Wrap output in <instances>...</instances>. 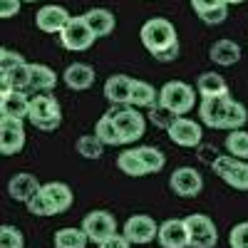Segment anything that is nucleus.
<instances>
[{
  "mask_svg": "<svg viewBox=\"0 0 248 248\" xmlns=\"http://www.w3.org/2000/svg\"><path fill=\"white\" fill-rule=\"evenodd\" d=\"M139 37H141V45L147 47L152 55L159 52V50L171 47L174 43H179V40H176V28L169 23L167 17H152V20H147V23L141 25Z\"/></svg>",
  "mask_w": 248,
  "mask_h": 248,
  "instance_id": "obj_3",
  "label": "nucleus"
},
{
  "mask_svg": "<svg viewBox=\"0 0 248 248\" xmlns=\"http://www.w3.org/2000/svg\"><path fill=\"white\" fill-rule=\"evenodd\" d=\"M229 5H238V3H246V0H226Z\"/></svg>",
  "mask_w": 248,
  "mask_h": 248,
  "instance_id": "obj_43",
  "label": "nucleus"
},
{
  "mask_svg": "<svg viewBox=\"0 0 248 248\" xmlns=\"http://www.w3.org/2000/svg\"><path fill=\"white\" fill-rule=\"evenodd\" d=\"M57 85V75L47 65H30V87L35 92H50Z\"/></svg>",
  "mask_w": 248,
  "mask_h": 248,
  "instance_id": "obj_27",
  "label": "nucleus"
},
{
  "mask_svg": "<svg viewBox=\"0 0 248 248\" xmlns=\"http://www.w3.org/2000/svg\"><path fill=\"white\" fill-rule=\"evenodd\" d=\"M82 229H85V233L92 243L99 246L105 238L117 233V221L109 211H90L85 218H82Z\"/></svg>",
  "mask_w": 248,
  "mask_h": 248,
  "instance_id": "obj_9",
  "label": "nucleus"
},
{
  "mask_svg": "<svg viewBox=\"0 0 248 248\" xmlns=\"http://www.w3.org/2000/svg\"><path fill=\"white\" fill-rule=\"evenodd\" d=\"M77 152H79V156H85V159H99L102 152H105V144L99 141L97 134H87V137L77 139Z\"/></svg>",
  "mask_w": 248,
  "mask_h": 248,
  "instance_id": "obj_32",
  "label": "nucleus"
},
{
  "mask_svg": "<svg viewBox=\"0 0 248 248\" xmlns=\"http://www.w3.org/2000/svg\"><path fill=\"white\" fill-rule=\"evenodd\" d=\"M0 248H25V238L15 226H3L0 229Z\"/></svg>",
  "mask_w": 248,
  "mask_h": 248,
  "instance_id": "obj_35",
  "label": "nucleus"
},
{
  "mask_svg": "<svg viewBox=\"0 0 248 248\" xmlns=\"http://www.w3.org/2000/svg\"><path fill=\"white\" fill-rule=\"evenodd\" d=\"M124 236H127L132 243L137 246H144V243H152L156 236H159V226L152 216L147 214H134L127 218V223H124Z\"/></svg>",
  "mask_w": 248,
  "mask_h": 248,
  "instance_id": "obj_10",
  "label": "nucleus"
},
{
  "mask_svg": "<svg viewBox=\"0 0 248 248\" xmlns=\"http://www.w3.org/2000/svg\"><path fill=\"white\" fill-rule=\"evenodd\" d=\"M43 194L52 206V214H65L70 206H72V189L67 184H60V181H50L43 186Z\"/></svg>",
  "mask_w": 248,
  "mask_h": 248,
  "instance_id": "obj_20",
  "label": "nucleus"
},
{
  "mask_svg": "<svg viewBox=\"0 0 248 248\" xmlns=\"http://www.w3.org/2000/svg\"><path fill=\"white\" fill-rule=\"evenodd\" d=\"M226 152L236 159H248V132L243 129H233L226 137Z\"/></svg>",
  "mask_w": 248,
  "mask_h": 248,
  "instance_id": "obj_31",
  "label": "nucleus"
},
{
  "mask_svg": "<svg viewBox=\"0 0 248 248\" xmlns=\"http://www.w3.org/2000/svg\"><path fill=\"white\" fill-rule=\"evenodd\" d=\"M43 186H40V181L32 176V174H25V171H20V174H15L13 179H10V184H8V194L15 199V201H23V203H28Z\"/></svg>",
  "mask_w": 248,
  "mask_h": 248,
  "instance_id": "obj_17",
  "label": "nucleus"
},
{
  "mask_svg": "<svg viewBox=\"0 0 248 248\" xmlns=\"http://www.w3.org/2000/svg\"><path fill=\"white\" fill-rule=\"evenodd\" d=\"M211 169L218 179H223L231 189L248 191V161L236 159L231 154H218L211 164Z\"/></svg>",
  "mask_w": 248,
  "mask_h": 248,
  "instance_id": "obj_5",
  "label": "nucleus"
},
{
  "mask_svg": "<svg viewBox=\"0 0 248 248\" xmlns=\"http://www.w3.org/2000/svg\"><path fill=\"white\" fill-rule=\"evenodd\" d=\"M23 147H25V127H23V119L3 117V119H0V152H3L5 156H13V154H17Z\"/></svg>",
  "mask_w": 248,
  "mask_h": 248,
  "instance_id": "obj_11",
  "label": "nucleus"
},
{
  "mask_svg": "<svg viewBox=\"0 0 248 248\" xmlns=\"http://www.w3.org/2000/svg\"><path fill=\"white\" fill-rule=\"evenodd\" d=\"M114 127L122 137V144H132L144 137L147 132V117H141V112L132 105H114L112 109Z\"/></svg>",
  "mask_w": 248,
  "mask_h": 248,
  "instance_id": "obj_4",
  "label": "nucleus"
},
{
  "mask_svg": "<svg viewBox=\"0 0 248 248\" xmlns=\"http://www.w3.org/2000/svg\"><path fill=\"white\" fill-rule=\"evenodd\" d=\"M87 243L85 229H60L55 233V248H87Z\"/></svg>",
  "mask_w": 248,
  "mask_h": 248,
  "instance_id": "obj_29",
  "label": "nucleus"
},
{
  "mask_svg": "<svg viewBox=\"0 0 248 248\" xmlns=\"http://www.w3.org/2000/svg\"><path fill=\"white\" fill-rule=\"evenodd\" d=\"M0 114L10 119H25L30 114V97L25 92H0Z\"/></svg>",
  "mask_w": 248,
  "mask_h": 248,
  "instance_id": "obj_16",
  "label": "nucleus"
},
{
  "mask_svg": "<svg viewBox=\"0 0 248 248\" xmlns=\"http://www.w3.org/2000/svg\"><path fill=\"white\" fill-rule=\"evenodd\" d=\"M169 139L174 144H179V147H186V149H191V147H201V139H203V132L199 127V122L194 119H184L179 117L171 127L167 129Z\"/></svg>",
  "mask_w": 248,
  "mask_h": 248,
  "instance_id": "obj_13",
  "label": "nucleus"
},
{
  "mask_svg": "<svg viewBox=\"0 0 248 248\" xmlns=\"http://www.w3.org/2000/svg\"><path fill=\"white\" fill-rule=\"evenodd\" d=\"M99 248H132V241L124 233H112L109 238H105L99 243Z\"/></svg>",
  "mask_w": 248,
  "mask_h": 248,
  "instance_id": "obj_39",
  "label": "nucleus"
},
{
  "mask_svg": "<svg viewBox=\"0 0 248 248\" xmlns=\"http://www.w3.org/2000/svg\"><path fill=\"white\" fill-rule=\"evenodd\" d=\"M159 102L184 117L186 112H191L196 107V92L186 82H167L159 92Z\"/></svg>",
  "mask_w": 248,
  "mask_h": 248,
  "instance_id": "obj_7",
  "label": "nucleus"
},
{
  "mask_svg": "<svg viewBox=\"0 0 248 248\" xmlns=\"http://www.w3.org/2000/svg\"><path fill=\"white\" fill-rule=\"evenodd\" d=\"M169 186L176 196H184V199H191V196H199L201 189H203V179L201 174L194 169V167H179L171 179H169Z\"/></svg>",
  "mask_w": 248,
  "mask_h": 248,
  "instance_id": "obj_12",
  "label": "nucleus"
},
{
  "mask_svg": "<svg viewBox=\"0 0 248 248\" xmlns=\"http://www.w3.org/2000/svg\"><path fill=\"white\" fill-rule=\"evenodd\" d=\"M179 117H181V114H176L174 109H169L167 105H161V102H159V105L149 107V117H147V119L154 124L156 129H169Z\"/></svg>",
  "mask_w": 248,
  "mask_h": 248,
  "instance_id": "obj_30",
  "label": "nucleus"
},
{
  "mask_svg": "<svg viewBox=\"0 0 248 248\" xmlns=\"http://www.w3.org/2000/svg\"><path fill=\"white\" fill-rule=\"evenodd\" d=\"M199 94L201 97H221V94H229V85L218 72H203L196 82Z\"/></svg>",
  "mask_w": 248,
  "mask_h": 248,
  "instance_id": "obj_24",
  "label": "nucleus"
},
{
  "mask_svg": "<svg viewBox=\"0 0 248 248\" xmlns=\"http://www.w3.org/2000/svg\"><path fill=\"white\" fill-rule=\"evenodd\" d=\"M139 156L144 161V167H147V174H159L164 169V164H167V159L156 147H139Z\"/></svg>",
  "mask_w": 248,
  "mask_h": 248,
  "instance_id": "obj_33",
  "label": "nucleus"
},
{
  "mask_svg": "<svg viewBox=\"0 0 248 248\" xmlns=\"http://www.w3.org/2000/svg\"><path fill=\"white\" fill-rule=\"evenodd\" d=\"M199 117L203 119L206 127L211 129H241L248 122V109L241 102L231 99L229 94L221 97H203L199 105Z\"/></svg>",
  "mask_w": 248,
  "mask_h": 248,
  "instance_id": "obj_1",
  "label": "nucleus"
},
{
  "mask_svg": "<svg viewBox=\"0 0 248 248\" xmlns=\"http://www.w3.org/2000/svg\"><path fill=\"white\" fill-rule=\"evenodd\" d=\"M156 90L149 85V82H141V79H134L132 85V94H129V105L137 107V109H144V107H154L156 105Z\"/></svg>",
  "mask_w": 248,
  "mask_h": 248,
  "instance_id": "obj_25",
  "label": "nucleus"
},
{
  "mask_svg": "<svg viewBox=\"0 0 248 248\" xmlns=\"http://www.w3.org/2000/svg\"><path fill=\"white\" fill-rule=\"evenodd\" d=\"M3 75V79H0V92H28V90H32L30 87V65H20V67H15V70H10V72H0Z\"/></svg>",
  "mask_w": 248,
  "mask_h": 248,
  "instance_id": "obj_23",
  "label": "nucleus"
},
{
  "mask_svg": "<svg viewBox=\"0 0 248 248\" xmlns=\"http://www.w3.org/2000/svg\"><path fill=\"white\" fill-rule=\"evenodd\" d=\"M94 134L99 137V141L105 144V147H117V144H122V137H119V132H117V127H114L112 112H107V114L99 117V122L94 124Z\"/></svg>",
  "mask_w": 248,
  "mask_h": 248,
  "instance_id": "obj_28",
  "label": "nucleus"
},
{
  "mask_svg": "<svg viewBox=\"0 0 248 248\" xmlns=\"http://www.w3.org/2000/svg\"><path fill=\"white\" fill-rule=\"evenodd\" d=\"M117 167L122 174L127 176H147V167H144V161L139 156V149H127L117 156Z\"/></svg>",
  "mask_w": 248,
  "mask_h": 248,
  "instance_id": "obj_26",
  "label": "nucleus"
},
{
  "mask_svg": "<svg viewBox=\"0 0 248 248\" xmlns=\"http://www.w3.org/2000/svg\"><path fill=\"white\" fill-rule=\"evenodd\" d=\"M25 3H35V0H25Z\"/></svg>",
  "mask_w": 248,
  "mask_h": 248,
  "instance_id": "obj_44",
  "label": "nucleus"
},
{
  "mask_svg": "<svg viewBox=\"0 0 248 248\" xmlns=\"http://www.w3.org/2000/svg\"><path fill=\"white\" fill-rule=\"evenodd\" d=\"M62 79H65V85L75 92H82V90H90L94 85V70L90 65H85V62H75V65H70L65 70V75H62Z\"/></svg>",
  "mask_w": 248,
  "mask_h": 248,
  "instance_id": "obj_19",
  "label": "nucleus"
},
{
  "mask_svg": "<svg viewBox=\"0 0 248 248\" xmlns=\"http://www.w3.org/2000/svg\"><path fill=\"white\" fill-rule=\"evenodd\" d=\"M20 65H25V57L20 52H13V50H3L0 52V72H10Z\"/></svg>",
  "mask_w": 248,
  "mask_h": 248,
  "instance_id": "obj_38",
  "label": "nucleus"
},
{
  "mask_svg": "<svg viewBox=\"0 0 248 248\" xmlns=\"http://www.w3.org/2000/svg\"><path fill=\"white\" fill-rule=\"evenodd\" d=\"M134 77L129 75H112L105 85V97L112 105H129V94H132Z\"/></svg>",
  "mask_w": 248,
  "mask_h": 248,
  "instance_id": "obj_18",
  "label": "nucleus"
},
{
  "mask_svg": "<svg viewBox=\"0 0 248 248\" xmlns=\"http://www.w3.org/2000/svg\"><path fill=\"white\" fill-rule=\"evenodd\" d=\"M85 20H87V25L92 28V32L97 37H107L112 35L114 25H117V20H114V13L107 10V8H92L85 13Z\"/></svg>",
  "mask_w": 248,
  "mask_h": 248,
  "instance_id": "obj_22",
  "label": "nucleus"
},
{
  "mask_svg": "<svg viewBox=\"0 0 248 248\" xmlns=\"http://www.w3.org/2000/svg\"><path fill=\"white\" fill-rule=\"evenodd\" d=\"M186 229H189V248H214L218 241L216 223L206 214H191L186 216Z\"/></svg>",
  "mask_w": 248,
  "mask_h": 248,
  "instance_id": "obj_8",
  "label": "nucleus"
},
{
  "mask_svg": "<svg viewBox=\"0 0 248 248\" xmlns=\"http://www.w3.org/2000/svg\"><path fill=\"white\" fill-rule=\"evenodd\" d=\"M28 119L35 124L40 132H52L60 127L62 122V109L57 105V99L50 92H35L30 97V114Z\"/></svg>",
  "mask_w": 248,
  "mask_h": 248,
  "instance_id": "obj_2",
  "label": "nucleus"
},
{
  "mask_svg": "<svg viewBox=\"0 0 248 248\" xmlns=\"http://www.w3.org/2000/svg\"><path fill=\"white\" fill-rule=\"evenodd\" d=\"M94 40H97V35H94L92 28L87 25L85 15L70 17V23L65 25V30L60 32V43H62V47L70 50V52H85V50H90Z\"/></svg>",
  "mask_w": 248,
  "mask_h": 248,
  "instance_id": "obj_6",
  "label": "nucleus"
},
{
  "mask_svg": "<svg viewBox=\"0 0 248 248\" xmlns=\"http://www.w3.org/2000/svg\"><path fill=\"white\" fill-rule=\"evenodd\" d=\"M28 211L32 214V216H40V218H45V216H55L52 214V206H50V201L45 199V194H43V189H40L28 203Z\"/></svg>",
  "mask_w": 248,
  "mask_h": 248,
  "instance_id": "obj_34",
  "label": "nucleus"
},
{
  "mask_svg": "<svg viewBox=\"0 0 248 248\" xmlns=\"http://www.w3.org/2000/svg\"><path fill=\"white\" fill-rule=\"evenodd\" d=\"M154 60H159V62H174V60H179V43H174V45L167 47V50L154 52Z\"/></svg>",
  "mask_w": 248,
  "mask_h": 248,
  "instance_id": "obj_41",
  "label": "nucleus"
},
{
  "mask_svg": "<svg viewBox=\"0 0 248 248\" xmlns=\"http://www.w3.org/2000/svg\"><path fill=\"white\" fill-rule=\"evenodd\" d=\"M223 3H226V0H191V8L196 10V15H201V13L211 10L216 5H223Z\"/></svg>",
  "mask_w": 248,
  "mask_h": 248,
  "instance_id": "obj_42",
  "label": "nucleus"
},
{
  "mask_svg": "<svg viewBox=\"0 0 248 248\" xmlns=\"http://www.w3.org/2000/svg\"><path fill=\"white\" fill-rule=\"evenodd\" d=\"M206 25H221L226 17H229V3H223V5H216V8H211V10H206V13H201L199 15Z\"/></svg>",
  "mask_w": 248,
  "mask_h": 248,
  "instance_id": "obj_37",
  "label": "nucleus"
},
{
  "mask_svg": "<svg viewBox=\"0 0 248 248\" xmlns=\"http://www.w3.org/2000/svg\"><path fill=\"white\" fill-rule=\"evenodd\" d=\"M209 57H211V62H216V65H221V67H231L241 60V47L233 43V40L223 37V40H216V43L211 45Z\"/></svg>",
  "mask_w": 248,
  "mask_h": 248,
  "instance_id": "obj_21",
  "label": "nucleus"
},
{
  "mask_svg": "<svg viewBox=\"0 0 248 248\" xmlns=\"http://www.w3.org/2000/svg\"><path fill=\"white\" fill-rule=\"evenodd\" d=\"M70 17L72 15L62 5H43V8L37 10V15H35V25L43 30V32L55 35V32L65 30V25L70 23Z\"/></svg>",
  "mask_w": 248,
  "mask_h": 248,
  "instance_id": "obj_15",
  "label": "nucleus"
},
{
  "mask_svg": "<svg viewBox=\"0 0 248 248\" xmlns=\"http://www.w3.org/2000/svg\"><path fill=\"white\" fill-rule=\"evenodd\" d=\"M159 246L161 248H189V229L184 218H169L159 226Z\"/></svg>",
  "mask_w": 248,
  "mask_h": 248,
  "instance_id": "obj_14",
  "label": "nucleus"
},
{
  "mask_svg": "<svg viewBox=\"0 0 248 248\" xmlns=\"http://www.w3.org/2000/svg\"><path fill=\"white\" fill-rule=\"evenodd\" d=\"M229 246L231 248H248V221L236 223L229 233Z\"/></svg>",
  "mask_w": 248,
  "mask_h": 248,
  "instance_id": "obj_36",
  "label": "nucleus"
},
{
  "mask_svg": "<svg viewBox=\"0 0 248 248\" xmlns=\"http://www.w3.org/2000/svg\"><path fill=\"white\" fill-rule=\"evenodd\" d=\"M17 13H20V0H0V17L3 20H10Z\"/></svg>",
  "mask_w": 248,
  "mask_h": 248,
  "instance_id": "obj_40",
  "label": "nucleus"
}]
</instances>
